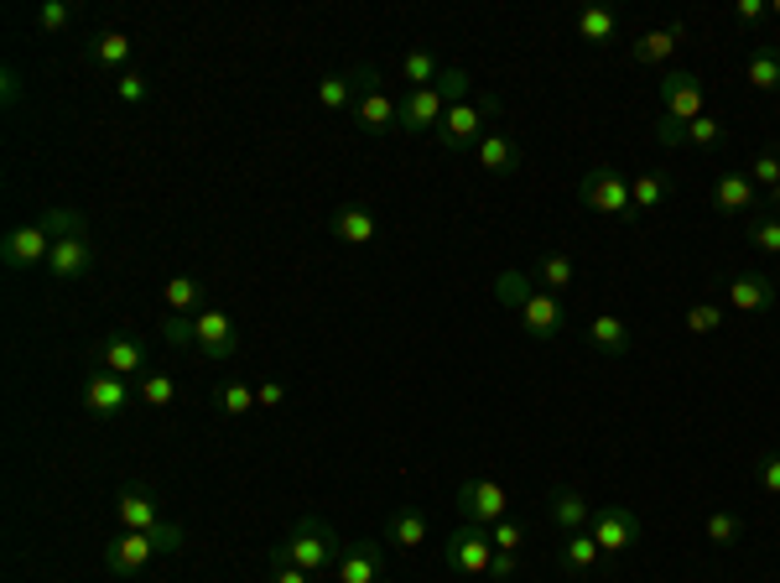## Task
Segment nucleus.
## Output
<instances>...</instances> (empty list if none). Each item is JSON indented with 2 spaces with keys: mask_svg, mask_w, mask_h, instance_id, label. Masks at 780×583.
<instances>
[{
  "mask_svg": "<svg viewBox=\"0 0 780 583\" xmlns=\"http://www.w3.org/2000/svg\"><path fill=\"white\" fill-rule=\"evenodd\" d=\"M660 121H656V142L660 146H681V125H692L698 115H708V83L687 68L660 74Z\"/></svg>",
  "mask_w": 780,
  "mask_h": 583,
  "instance_id": "nucleus-1",
  "label": "nucleus"
},
{
  "mask_svg": "<svg viewBox=\"0 0 780 583\" xmlns=\"http://www.w3.org/2000/svg\"><path fill=\"white\" fill-rule=\"evenodd\" d=\"M349 79H354V110H349V121L360 125L364 136H391V131H400V100H391L381 89V68H375V63H360V68H349Z\"/></svg>",
  "mask_w": 780,
  "mask_h": 583,
  "instance_id": "nucleus-2",
  "label": "nucleus"
},
{
  "mask_svg": "<svg viewBox=\"0 0 780 583\" xmlns=\"http://www.w3.org/2000/svg\"><path fill=\"white\" fill-rule=\"evenodd\" d=\"M281 547H286V558H292L297 568H307L313 579H323L328 568L339 563V552H343L339 531L323 522V516H302V522L286 531V542H281Z\"/></svg>",
  "mask_w": 780,
  "mask_h": 583,
  "instance_id": "nucleus-3",
  "label": "nucleus"
},
{
  "mask_svg": "<svg viewBox=\"0 0 780 583\" xmlns=\"http://www.w3.org/2000/svg\"><path fill=\"white\" fill-rule=\"evenodd\" d=\"M505 104L495 100V94H474V100H463V104H453L448 115H442V125L432 131L448 152H463V146H479L484 136H489V121L500 115Z\"/></svg>",
  "mask_w": 780,
  "mask_h": 583,
  "instance_id": "nucleus-4",
  "label": "nucleus"
},
{
  "mask_svg": "<svg viewBox=\"0 0 780 583\" xmlns=\"http://www.w3.org/2000/svg\"><path fill=\"white\" fill-rule=\"evenodd\" d=\"M583 209L594 214H614V220H635V199H630V178L620 167H594L588 178L578 182Z\"/></svg>",
  "mask_w": 780,
  "mask_h": 583,
  "instance_id": "nucleus-5",
  "label": "nucleus"
},
{
  "mask_svg": "<svg viewBox=\"0 0 780 583\" xmlns=\"http://www.w3.org/2000/svg\"><path fill=\"white\" fill-rule=\"evenodd\" d=\"M495 563V537H489V526H474L463 522L459 531H448V568L463 573V579H484Z\"/></svg>",
  "mask_w": 780,
  "mask_h": 583,
  "instance_id": "nucleus-6",
  "label": "nucleus"
},
{
  "mask_svg": "<svg viewBox=\"0 0 780 583\" xmlns=\"http://www.w3.org/2000/svg\"><path fill=\"white\" fill-rule=\"evenodd\" d=\"M459 511L463 522L474 526H495L510 516V490H505L500 480H484V474H474V480L459 484Z\"/></svg>",
  "mask_w": 780,
  "mask_h": 583,
  "instance_id": "nucleus-7",
  "label": "nucleus"
},
{
  "mask_svg": "<svg viewBox=\"0 0 780 583\" xmlns=\"http://www.w3.org/2000/svg\"><path fill=\"white\" fill-rule=\"evenodd\" d=\"M131 402H136V391H131L125 375L100 370V365L89 370V381H83V412H89V417H125Z\"/></svg>",
  "mask_w": 780,
  "mask_h": 583,
  "instance_id": "nucleus-8",
  "label": "nucleus"
},
{
  "mask_svg": "<svg viewBox=\"0 0 780 583\" xmlns=\"http://www.w3.org/2000/svg\"><path fill=\"white\" fill-rule=\"evenodd\" d=\"M588 537L599 542V552H630L641 542V516L630 505H599L588 522Z\"/></svg>",
  "mask_w": 780,
  "mask_h": 583,
  "instance_id": "nucleus-9",
  "label": "nucleus"
},
{
  "mask_svg": "<svg viewBox=\"0 0 780 583\" xmlns=\"http://www.w3.org/2000/svg\"><path fill=\"white\" fill-rule=\"evenodd\" d=\"M146 360H151V355H146V344L136 339V334H125V328H115V334H104L100 344H94V365H100V370H115V375H125V381H131V375H146Z\"/></svg>",
  "mask_w": 780,
  "mask_h": 583,
  "instance_id": "nucleus-10",
  "label": "nucleus"
},
{
  "mask_svg": "<svg viewBox=\"0 0 780 583\" xmlns=\"http://www.w3.org/2000/svg\"><path fill=\"white\" fill-rule=\"evenodd\" d=\"M47 256H53V235H47L37 220H32V224H16V229L0 240V261L11 266V271H32V266H47Z\"/></svg>",
  "mask_w": 780,
  "mask_h": 583,
  "instance_id": "nucleus-11",
  "label": "nucleus"
},
{
  "mask_svg": "<svg viewBox=\"0 0 780 583\" xmlns=\"http://www.w3.org/2000/svg\"><path fill=\"white\" fill-rule=\"evenodd\" d=\"M157 552H161V547H157V537H151V531H121L115 542L104 547V568H110L115 579H136V573L151 563Z\"/></svg>",
  "mask_w": 780,
  "mask_h": 583,
  "instance_id": "nucleus-12",
  "label": "nucleus"
},
{
  "mask_svg": "<svg viewBox=\"0 0 780 583\" xmlns=\"http://www.w3.org/2000/svg\"><path fill=\"white\" fill-rule=\"evenodd\" d=\"M235 349H240V328L235 318L224 313V307H203L199 313V355L203 360H235Z\"/></svg>",
  "mask_w": 780,
  "mask_h": 583,
  "instance_id": "nucleus-13",
  "label": "nucleus"
},
{
  "mask_svg": "<svg viewBox=\"0 0 780 583\" xmlns=\"http://www.w3.org/2000/svg\"><path fill=\"white\" fill-rule=\"evenodd\" d=\"M776 298H780V287L765 271H739V277H728V287H723V302L734 313H770Z\"/></svg>",
  "mask_w": 780,
  "mask_h": 583,
  "instance_id": "nucleus-14",
  "label": "nucleus"
},
{
  "mask_svg": "<svg viewBox=\"0 0 780 583\" xmlns=\"http://www.w3.org/2000/svg\"><path fill=\"white\" fill-rule=\"evenodd\" d=\"M339 583H391L385 579V552L375 542H343L339 563H334Z\"/></svg>",
  "mask_w": 780,
  "mask_h": 583,
  "instance_id": "nucleus-15",
  "label": "nucleus"
},
{
  "mask_svg": "<svg viewBox=\"0 0 780 583\" xmlns=\"http://www.w3.org/2000/svg\"><path fill=\"white\" fill-rule=\"evenodd\" d=\"M516 313H520V323H525L531 339H557L562 328H567V307H562L552 292H536V287L525 292V302H520Z\"/></svg>",
  "mask_w": 780,
  "mask_h": 583,
  "instance_id": "nucleus-16",
  "label": "nucleus"
},
{
  "mask_svg": "<svg viewBox=\"0 0 780 583\" xmlns=\"http://www.w3.org/2000/svg\"><path fill=\"white\" fill-rule=\"evenodd\" d=\"M328 235L339 245H375L381 240V220H375V209H364V203H339V209L328 214Z\"/></svg>",
  "mask_w": 780,
  "mask_h": 583,
  "instance_id": "nucleus-17",
  "label": "nucleus"
},
{
  "mask_svg": "<svg viewBox=\"0 0 780 583\" xmlns=\"http://www.w3.org/2000/svg\"><path fill=\"white\" fill-rule=\"evenodd\" d=\"M115 522L125 531H157L161 526V501L146 490V484H125L121 495H115Z\"/></svg>",
  "mask_w": 780,
  "mask_h": 583,
  "instance_id": "nucleus-18",
  "label": "nucleus"
},
{
  "mask_svg": "<svg viewBox=\"0 0 780 583\" xmlns=\"http://www.w3.org/2000/svg\"><path fill=\"white\" fill-rule=\"evenodd\" d=\"M765 203V193L749 182V172H723L713 182V209H719L723 220H739V214H755Z\"/></svg>",
  "mask_w": 780,
  "mask_h": 583,
  "instance_id": "nucleus-19",
  "label": "nucleus"
},
{
  "mask_svg": "<svg viewBox=\"0 0 780 583\" xmlns=\"http://www.w3.org/2000/svg\"><path fill=\"white\" fill-rule=\"evenodd\" d=\"M442 115H448V104H442L438 89H406V100H400V131H406V136L438 131Z\"/></svg>",
  "mask_w": 780,
  "mask_h": 583,
  "instance_id": "nucleus-20",
  "label": "nucleus"
},
{
  "mask_svg": "<svg viewBox=\"0 0 780 583\" xmlns=\"http://www.w3.org/2000/svg\"><path fill=\"white\" fill-rule=\"evenodd\" d=\"M89 266H94V245H89V235L53 240V256H47V277H53V282H79V277H89Z\"/></svg>",
  "mask_w": 780,
  "mask_h": 583,
  "instance_id": "nucleus-21",
  "label": "nucleus"
},
{
  "mask_svg": "<svg viewBox=\"0 0 780 583\" xmlns=\"http://www.w3.org/2000/svg\"><path fill=\"white\" fill-rule=\"evenodd\" d=\"M546 516L557 522L562 537H573V531H588V522H594V505H588V495H583V490H567V484H557V490L546 495Z\"/></svg>",
  "mask_w": 780,
  "mask_h": 583,
  "instance_id": "nucleus-22",
  "label": "nucleus"
},
{
  "mask_svg": "<svg viewBox=\"0 0 780 583\" xmlns=\"http://www.w3.org/2000/svg\"><path fill=\"white\" fill-rule=\"evenodd\" d=\"M474 157H479L484 172H495V178H516L520 167H525V152H520L516 136H500V131H489L479 146H474Z\"/></svg>",
  "mask_w": 780,
  "mask_h": 583,
  "instance_id": "nucleus-23",
  "label": "nucleus"
},
{
  "mask_svg": "<svg viewBox=\"0 0 780 583\" xmlns=\"http://www.w3.org/2000/svg\"><path fill=\"white\" fill-rule=\"evenodd\" d=\"M385 542L396 547H421L427 542V511L421 505H400V511H391V522H385Z\"/></svg>",
  "mask_w": 780,
  "mask_h": 583,
  "instance_id": "nucleus-24",
  "label": "nucleus"
},
{
  "mask_svg": "<svg viewBox=\"0 0 780 583\" xmlns=\"http://www.w3.org/2000/svg\"><path fill=\"white\" fill-rule=\"evenodd\" d=\"M89 58L100 63L104 74L121 79L125 68H131V37H125V32H94V37H89Z\"/></svg>",
  "mask_w": 780,
  "mask_h": 583,
  "instance_id": "nucleus-25",
  "label": "nucleus"
},
{
  "mask_svg": "<svg viewBox=\"0 0 780 583\" xmlns=\"http://www.w3.org/2000/svg\"><path fill=\"white\" fill-rule=\"evenodd\" d=\"M599 542L588 537V531H573V537H562L557 542V568L562 573H594L599 568Z\"/></svg>",
  "mask_w": 780,
  "mask_h": 583,
  "instance_id": "nucleus-26",
  "label": "nucleus"
},
{
  "mask_svg": "<svg viewBox=\"0 0 780 583\" xmlns=\"http://www.w3.org/2000/svg\"><path fill=\"white\" fill-rule=\"evenodd\" d=\"M588 344H594L599 355H624V349H630V328H624V318H614V313H599V318H588Z\"/></svg>",
  "mask_w": 780,
  "mask_h": 583,
  "instance_id": "nucleus-27",
  "label": "nucleus"
},
{
  "mask_svg": "<svg viewBox=\"0 0 780 583\" xmlns=\"http://www.w3.org/2000/svg\"><path fill=\"white\" fill-rule=\"evenodd\" d=\"M744 79L755 83L760 94H776V89H780V47L760 42V47L749 53V68H744Z\"/></svg>",
  "mask_w": 780,
  "mask_h": 583,
  "instance_id": "nucleus-28",
  "label": "nucleus"
},
{
  "mask_svg": "<svg viewBox=\"0 0 780 583\" xmlns=\"http://www.w3.org/2000/svg\"><path fill=\"white\" fill-rule=\"evenodd\" d=\"M578 37L594 42V47H603V42L620 37V16H614L609 5H583L578 11Z\"/></svg>",
  "mask_w": 780,
  "mask_h": 583,
  "instance_id": "nucleus-29",
  "label": "nucleus"
},
{
  "mask_svg": "<svg viewBox=\"0 0 780 583\" xmlns=\"http://www.w3.org/2000/svg\"><path fill=\"white\" fill-rule=\"evenodd\" d=\"M161 302H167V313H188V318H199L203 313V282L199 277H172V282L161 287Z\"/></svg>",
  "mask_w": 780,
  "mask_h": 583,
  "instance_id": "nucleus-30",
  "label": "nucleus"
},
{
  "mask_svg": "<svg viewBox=\"0 0 780 583\" xmlns=\"http://www.w3.org/2000/svg\"><path fill=\"white\" fill-rule=\"evenodd\" d=\"M677 47H681V42L671 37V32H641V37L630 42V58L645 63V68H666Z\"/></svg>",
  "mask_w": 780,
  "mask_h": 583,
  "instance_id": "nucleus-31",
  "label": "nucleus"
},
{
  "mask_svg": "<svg viewBox=\"0 0 780 583\" xmlns=\"http://www.w3.org/2000/svg\"><path fill=\"white\" fill-rule=\"evenodd\" d=\"M400 74H406V89H432L442 74V63L432 47H411V53L400 58Z\"/></svg>",
  "mask_w": 780,
  "mask_h": 583,
  "instance_id": "nucleus-32",
  "label": "nucleus"
},
{
  "mask_svg": "<svg viewBox=\"0 0 780 583\" xmlns=\"http://www.w3.org/2000/svg\"><path fill=\"white\" fill-rule=\"evenodd\" d=\"M630 199H635V214L660 209V203L671 199V178H666V172H635V178H630Z\"/></svg>",
  "mask_w": 780,
  "mask_h": 583,
  "instance_id": "nucleus-33",
  "label": "nucleus"
},
{
  "mask_svg": "<svg viewBox=\"0 0 780 583\" xmlns=\"http://www.w3.org/2000/svg\"><path fill=\"white\" fill-rule=\"evenodd\" d=\"M37 224L53 235V240H74V235L89 229V214H83V209H42Z\"/></svg>",
  "mask_w": 780,
  "mask_h": 583,
  "instance_id": "nucleus-34",
  "label": "nucleus"
},
{
  "mask_svg": "<svg viewBox=\"0 0 780 583\" xmlns=\"http://www.w3.org/2000/svg\"><path fill=\"white\" fill-rule=\"evenodd\" d=\"M136 402L151 406V412H167V406L178 402V381H172V375H151V370H146V375L136 381Z\"/></svg>",
  "mask_w": 780,
  "mask_h": 583,
  "instance_id": "nucleus-35",
  "label": "nucleus"
},
{
  "mask_svg": "<svg viewBox=\"0 0 780 583\" xmlns=\"http://www.w3.org/2000/svg\"><path fill=\"white\" fill-rule=\"evenodd\" d=\"M219 412L224 417H250V412H260L256 385L250 381H224L219 385Z\"/></svg>",
  "mask_w": 780,
  "mask_h": 583,
  "instance_id": "nucleus-36",
  "label": "nucleus"
},
{
  "mask_svg": "<svg viewBox=\"0 0 780 583\" xmlns=\"http://www.w3.org/2000/svg\"><path fill=\"white\" fill-rule=\"evenodd\" d=\"M318 104L323 110H334V115L354 110V79H349V74H328V79L318 83Z\"/></svg>",
  "mask_w": 780,
  "mask_h": 583,
  "instance_id": "nucleus-37",
  "label": "nucleus"
},
{
  "mask_svg": "<svg viewBox=\"0 0 780 583\" xmlns=\"http://www.w3.org/2000/svg\"><path fill=\"white\" fill-rule=\"evenodd\" d=\"M702 531H708V542H713V547H734L744 537V516H739V511H713Z\"/></svg>",
  "mask_w": 780,
  "mask_h": 583,
  "instance_id": "nucleus-38",
  "label": "nucleus"
},
{
  "mask_svg": "<svg viewBox=\"0 0 780 583\" xmlns=\"http://www.w3.org/2000/svg\"><path fill=\"white\" fill-rule=\"evenodd\" d=\"M536 277L546 282V292H567V287H573V261H567L562 250H546L536 261Z\"/></svg>",
  "mask_w": 780,
  "mask_h": 583,
  "instance_id": "nucleus-39",
  "label": "nucleus"
},
{
  "mask_svg": "<svg viewBox=\"0 0 780 583\" xmlns=\"http://www.w3.org/2000/svg\"><path fill=\"white\" fill-rule=\"evenodd\" d=\"M37 32H47V37L74 32V5H68V0H42L37 5Z\"/></svg>",
  "mask_w": 780,
  "mask_h": 583,
  "instance_id": "nucleus-40",
  "label": "nucleus"
},
{
  "mask_svg": "<svg viewBox=\"0 0 780 583\" xmlns=\"http://www.w3.org/2000/svg\"><path fill=\"white\" fill-rule=\"evenodd\" d=\"M749 245L765 256H780V214H749Z\"/></svg>",
  "mask_w": 780,
  "mask_h": 583,
  "instance_id": "nucleus-41",
  "label": "nucleus"
},
{
  "mask_svg": "<svg viewBox=\"0 0 780 583\" xmlns=\"http://www.w3.org/2000/svg\"><path fill=\"white\" fill-rule=\"evenodd\" d=\"M432 89L442 94V104H448V110H453V104H463V100H474V94H468V89H474V83H468V74H463V68H448V63H442V74H438V83H432Z\"/></svg>",
  "mask_w": 780,
  "mask_h": 583,
  "instance_id": "nucleus-42",
  "label": "nucleus"
},
{
  "mask_svg": "<svg viewBox=\"0 0 780 583\" xmlns=\"http://www.w3.org/2000/svg\"><path fill=\"white\" fill-rule=\"evenodd\" d=\"M723 142V125L713 115H698L692 125H681V146H698V152H713Z\"/></svg>",
  "mask_w": 780,
  "mask_h": 583,
  "instance_id": "nucleus-43",
  "label": "nucleus"
},
{
  "mask_svg": "<svg viewBox=\"0 0 780 583\" xmlns=\"http://www.w3.org/2000/svg\"><path fill=\"white\" fill-rule=\"evenodd\" d=\"M167 344H178V349H188V344H199V318H188V313H167L157 328Z\"/></svg>",
  "mask_w": 780,
  "mask_h": 583,
  "instance_id": "nucleus-44",
  "label": "nucleus"
},
{
  "mask_svg": "<svg viewBox=\"0 0 780 583\" xmlns=\"http://www.w3.org/2000/svg\"><path fill=\"white\" fill-rule=\"evenodd\" d=\"M744 172H749V182H755L760 193H770V188L780 182V152H760V157L749 161Z\"/></svg>",
  "mask_w": 780,
  "mask_h": 583,
  "instance_id": "nucleus-45",
  "label": "nucleus"
},
{
  "mask_svg": "<svg viewBox=\"0 0 780 583\" xmlns=\"http://www.w3.org/2000/svg\"><path fill=\"white\" fill-rule=\"evenodd\" d=\"M687 328H692V334H719L723 307L719 302H692V307H687Z\"/></svg>",
  "mask_w": 780,
  "mask_h": 583,
  "instance_id": "nucleus-46",
  "label": "nucleus"
},
{
  "mask_svg": "<svg viewBox=\"0 0 780 583\" xmlns=\"http://www.w3.org/2000/svg\"><path fill=\"white\" fill-rule=\"evenodd\" d=\"M271 583H313V573L307 568H297L292 558H286V547H271Z\"/></svg>",
  "mask_w": 780,
  "mask_h": 583,
  "instance_id": "nucleus-47",
  "label": "nucleus"
},
{
  "mask_svg": "<svg viewBox=\"0 0 780 583\" xmlns=\"http://www.w3.org/2000/svg\"><path fill=\"white\" fill-rule=\"evenodd\" d=\"M146 94H151V83H146V74H136V68H125L121 79H115V100L121 104H146Z\"/></svg>",
  "mask_w": 780,
  "mask_h": 583,
  "instance_id": "nucleus-48",
  "label": "nucleus"
},
{
  "mask_svg": "<svg viewBox=\"0 0 780 583\" xmlns=\"http://www.w3.org/2000/svg\"><path fill=\"white\" fill-rule=\"evenodd\" d=\"M489 537H495V552H520V542H525V526L505 516V522L489 526Z\"/></svg>",
  "mask_w": 780,
  "mask_h": 583,
  "instance_id": "nucleus-49",
  "label": "nucleus"
},
{
  "mask_svg": "<svg viewBox=\"0 0 780 583\" xmlns=\"http://www.w3.org/2000/svg\"><path fill=\"white\" fill-rule=\"evenodd\" d=\"M525 292H531V277H520V271H505L500 282H495V298L510 302V307H520V302H525Z\"/></svg>",
  "mask_w": 780,
  "mask_h": 583,
  "instance_id": "nucleus-50",
  "label": "nucleus"
},
{
  "mask_svg": "<svg viewBox=\"0 0 780 583\" xmlns=\"http://www.w3.org/2000/svg\"><path fill=\"white\" fill-rule=\"evenodd\" d=\"M760 490L780 495V453H760Z\"/></svg>",
  "mask_w": 780,
  "mask_h": 583,
  "instance_id": "nucleus-51",
  "label": "nucleus"
},
{
  "mask_svg": "<svg viewBox=\"0 0 780 583\" xmlns=\"http://www.w3.org/2000/svg\"><path fill=\"white\" fill-rule=\"evenodd\" d=\"M0 100H5V110H16L21 104V74L5 63V74H0Z\"/></svg>",
  "mask_w": 780,
  "mask_h": 583,
  "instance_id": "nucleus-52",
  "label": "nucleus"
},
{
  "mask_svg": "<svg viewBox=\"0 0 780 583\" xmlns=\"http://www.w3.org/2000/svg\"><path fill=\"white\" fill-rule=\"evenodd\" d=\"M256 402H260V412H271V406L286 402V385H281V381H260L256 385Z\"/></svg>",
  "mask_w": 780,
  "mask_h": 583,
  "instance_id": "nucleus-53",
  "label": "nucleus"
},
{
  "mask_svg": "<svg viewBox=\"0 0 780 583\" xmlns=\"http://www.w3.org/2000/svg\"><path fill=\"white\" fill-rule=\"evenodd\" d=\"M734 16H739L744 26H755V21L770 16V5H765V0H739V5H734Z\"/></svg>",
  "mask_w": 780,
  "mask_h": 583,
  "instance_id": "nucleus-54",
  "label": "nucleus"
},
{
  "mask_svg": "<svg viewBox=\"0 0 780 583\" xmlns=\"http://www.w3.org/2000/svg\"><path fill=\"white\" fill-rule=\"evenodd\" d=\"M489 579H495V583L516 579V552H495V563H489Z\"/></svg>",
  "mask_w": 780,
  "mask_h": 583,
  "instance_id": "nucleus-55",
  "label": "nucleus"
},
{
  "mask_svg": "<svg viewBox=\"0 0 780 583\" xmlns=\"http://www.w3.org/2000/svg\"><path fill=\"white\" fill-rule=\"evenodd\" d=\"M765 199H770V209H776V214H780V182H776V188H770V193H765Z\"/></svg>",
  "mask_w": 780,
  "mask_h": 583,
  "instance_id": "nucleus-56",
  "label": "nucleus"
},
{
  "mask_svg": "<svg viewBox=\"0 0 780 583\" xmlns=\"http://www.w3.org/2000/svg\"><path fill=\"white\" fill-rule=\"evenodd\" d=\"M770 16H776V21H780V0H770Z\"/></svg>",
  "mask_w": 780,
  "mask_h": 583,
  "instance_id": "nucleus-57",
  "label": "nucleus"
},
{
  "mask_svg": "<svg viewBox=\"0 0 780 583\" xmlns=\"http://www.w3.org/2000/svg\"><path fill=\"white\" fill-rule=\"evenodd\" d=\"M323 583H339V579H323Z\"/></svg>",
  "mask_w": 780,
  "mask_h": 583,
  "instance_id": "nucleus-58",
  "label": "nucleus"
}]
</instances>
